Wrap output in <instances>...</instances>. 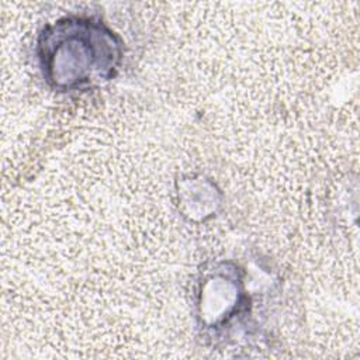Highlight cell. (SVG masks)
I'll return each instance as SVG.
<instances>
[{
	"mask_svg": "<svg viewBox=\"0 0 360 360\" xmlns=\"http://www.w3.org/2000/svg\"><path fill=\"white\" fill-rule=\"evenodd\" d=\"M37 53L42 76L55 90H77L114 76L121 42L101 21L65 17L44 28Z\"/></svg>",
	"mask_w": 360,
	"mask_h": 360,
	"instance_id": "obj_1",
	"label": "cell"
},
{
	"mask_svg": "<svg viewBox=\"0 0 360 360\" xmlns=\"http://www.w3.org/2000/svg\"><path fill=\"white\" fill-rule=\"evenodd\" d=\"M235 267H219L205 278L200 292V315L202 322L214 325L226 323L242 300V281Z\"/></svg>",
	"mask_w": 360,
	"mask_h": 360,
	"instance_id": "obj_2",
	"label": "cell"
}]
</instances>
